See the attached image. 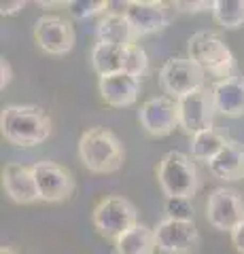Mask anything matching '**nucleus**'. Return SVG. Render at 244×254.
<instances>
[{
    "mask_svg": "<svg viewBox=\"0 0 244 254\" xmlns=\"http://www.w3.org/2000/svg\"><path fill=\"white\" fill-rule=\"evenodd\" d=\"M66 6L75 19H87L98 13L104 15L111 9V2H108V0H70Z\"/></svg>",
    "mask_w": 244,
    "mask_h": 254,
    "instance_id": "b1692460",
    "label": "nucleus"
},
{
    "mask_svg": "<svg viewBox=\"0 0 244 254\" xmlns=\"http://www.w3.org/2000/svg\"><path fill=\"white\" fill-rule=\"evenodd\" d=\"M11 78H13V68H11V62L6 60V58H2L0 60V87H4L11 83Z\"/></svg>",
    "mask_w": 244,
    "mask_h": 254,
    "instance_id": "cd10ccee",
    "label": "nucleus"
},
{
    "mask_svg": "<svg viewBox=\"0 0 244 254\" xmlns=\"http://www.w3.org/2000/svg\"><path fill=\"white\" fill-rule=\"evenodd\" d=\"M212 17L225 30H236L244 23V0H215Z\"/></svg>",
    "mask_w": 244,
    "mask_h": 254,
    "instance_id": "4be33fe9",
    "label": "nucleus"
},
{
    "mask_svg": "<svg viewBox=\"0 0 244 254\" xmlns=\"http://www.w3.org/2000/svg\"><path fill=\"white\" fill-rule=\"evenodd\" d=\"M187 53L208 76H215L217 81L230 78L236 72V58L230 51V47L217 32L200 30L189 36Z\"/></svg>",
    "mask_w": 244,
    "mask_h": 254,
    "instance_id": "7ed1b4c3",
    "label": "nucleus"
},
{
    "mask_svg": "<svg viewBox=\"0 0 244 254\" xmlns=\"http://www.w3.org/2000/svg\"><path fill=\"white\" fill-rule=\"evenodd\" d=\"M138 38H140L138 32L134 30L130 19L125 17V11L108 9L96 26V41L98 43L130 47V45H138Z\"/></svg>",
    "mask_w": 244,
    "mask_h": 254,
    "instance_id": "dca6fc26",
    "label": "nucleus"
},
{
    "mask_svg": "<svg viewBox=\"0 0 244 254\" xmlns=\"http://www.w3.org/2000/svg\"><path fill=\"white\" fill-rule=\"evenodd\" d=\"M157 250L163 254H193L198 252L202 237L191 220H172L163 218L155 227Z\"/></svg>",
    "mask_w": 244,
    "mask_h": 254,
    "instance_id": "1a4fd4ad",
    "label": "nucleus"
},
{
    "mask_svg": "<svg viewBox=\"0 0 244 254\" xmlns=\"http://www.w3.org/2000/svg\"><path fill=\"white\" fill-rule=\"evenodd\" d=\"M79 159L93 174H113L121 170L125 161V148L121 140L106 127H91L83 131L77 146Z\"/></svg>",
    "mask_w": 244,
    "mask_h": 254,
    "instance_id": "f03ea898",
    "label": "nucleus"
},
{
    "mask_svg": "<svg viewBox=\"0 0 244 254\" xmlns=\"http://www.w3.org/2000/svg\"><path fill=\"white\" fill-rule=\"evenodd\" d=\"M0 254H17V252L11 250V248H2V250H0Z\"/></svg>",
    "mask_w": 244,
    "mask_h": 254,
    "instance_id": "c756f323",
    "label": "nucleus"
},
{
    "mask_svg": "<svg viewBox=\"0 0 244 254\" xmlns=\"http://www.w3.org/2000/svg\"><path fill=\"white\" fill-rule=\"evenodd\" d=\"M227 140L221 131H217L215 127L212 129H204L200 133L191 136V144H189V153H191V159H198V161H204V163H210L221 150L225 148Z\"/></svg>",
    "mask_w": 244,
    "mask_h": 254,
    "instance_id": "412c9836",
    "label": "nucleus"
},
{
    "mask_svg": "<svg viewBox=\"0 0 244 254\" xmlns=\"http://www.w3.org/2000/svg\"><path fill=\"white\" fill-rule=\"evenodd\" d=\"M125 17L130 19L138 36H147L168 28L170 11L168 4L157 2V0H130L125 6Z\"/></svg>",
    "mask_w": 244,
    "mask_h": 254,
    "instance_id": "ddd939ff",
    "label": "nucleus"
},
{
    "mask_svg": "<svg viewBox=\"0 0 244 254\" xmlns=\"http://www.w3.org/2000/svg\"><path fill=\"white\" fill-rule=\"evenodd\" d=\"M204 81H206V72L189 55L187 58L176 55V58L166 60L157 74L162 91L172 100H180L183 95L198 91L200 87H204Z\"/></svg>",
    "mask_w": 244,
    "mask_h": 254,
    "instance_id": "423d86ee",
    "label": "nucleus"
},
{
    "mask_svg": "<svg viewBox=\"0 0 244 254\" xmlns=\"http://www.w3.org/2000/svg\"><path fill=\"white\" fill-rule=\"evenodd\" d=\"M232 244L238 254H244V222L232 231Z\"/></svg>",
    "mask_w": 244,
    "mask_h": 254,
    "instance_id": "c85d7f7f",
    "label": "nucleus"
},
{
    "mask_svg": "<svg viewBox=\"0 0 244 254\" xmlns=\"http://www.w3.org/2000/svg\"><path fill=\"white\" fill-rule=\"evenodd\" d=\"M34 41L45 53L66 55L73 51L77 34L73 23L62 15H41L34 23Z\"/></svg>",
    "mask_w": 244,
    "mask_h": 254,
    "instance_id": "9b49d317",
    "label": "nucleus"
},
{
    "mask_svg": "<svg viewBox=\"0 0 244 254\" xmlns=\"http://www.w3.org/2000/svg\"><path fill=\"white\" fill-rule=\"evenodd\" d=\"M32 174L36 180L38 197L47 203H60L66 201L75 193V178L68 168L60 165L49 159L32 163Z\"/></svg>",
    "mask_w": 244,
    "mask_h": 254,
    "instance_id": "6e6552de",
    "label": "nucleus"
},
{
    "mask_svg": "<svg viewBox=\"0 0 244 254\" xmlns=\"http://www.w3.org/2000/svg\"><path fill=\"white\" fill-rule=\"evenodd\" d=\"M155 250V229L140 225V222L115 242V254H153Z\"/></svg>",
    "mask_w": 244,
    "mask_h": 254,
    "instance_id": "aec40b11",
    "label": "nucleus"
},
{
    "mask_svg": "<svg viewBox=\"0 0 244 254\" xmlns=\"http://www.w3.org/2000/svg\"><path fill=\"white\" fill-rule=\"evenodd\" d=\"M91 222L102 237L115 244L123 233H128L130 229L138 225V210L125 197L108 195L96 203L91 212Z\"/></svg>",
    "mask_w": 244,
    "mask_h": 254,
    "instance_id": "39448f33",
    "label": "nucleus"
},
{
    "mask_svg": "<svg viewBox=\"0 0 244 254\" xmlns=\"http://www.w3.org/2000/svg\"><path fill=\"white\" fill-rule=\"evenodd\" d=\"M172 9L178 13H202L212 11V2H208V0H174Z\"/></svg>",
    "mask_w": 244,
    "mask_h": 254,
    "instance_id": "a878e982",
    "label": "nucleus"
},
{
    "mask_svg": "<svg viewBox=\"0 0 244 254\" xmlns=\"http://www.w3.org/2000/svg\"><path fill=\"white\" fill-rule=\"evenodd\" d=\"M149 70V55L140 45H130L125 47V68L123 72L132 74L134 78H143Z\"/></svg>",
    "mask_w": 244,
    "mask_h": 254,
    "instance_id": "5701e85b",
    "label": "nucleus"
},
{
    "mask_svg": "<svg viewBox=\"0 0 244 254\" xmlns=\"http://www.w3.org/2000/svg\"><path fill=\"white\" fill-rule=\"evenodd\" d=\"M91 68L96 70L98 76H108L123 72L125 68V47L108 45V43H96L89 55Z\"/></svg>",
    "mask_w": 244,
    "mask_h": 254,
    "instance_id": "6ab92c4d",
    "label": "nucleus"
},
{
    "mask_svg": "<svg viewBox=\"0 0 244 254\" xmlns=\"http://www.w3.org/2000/svg\"><path fill=\"white\" fill-rule=\"evenodd\" d=\"M2 187H4V193L9 195V199L19 205L41 201L36 180L32 174V165L6 163L2 170Z\"/></svg>",
    "mask_w": 244,
    "mask_h": 254,
    "instance_id": "4468645a",
    "label": "nucleus"
},
{
    "mask_svg": "<svg viewBox=\"0 0 244 254\" xmlns=\"http://www.w3.org/2000/svg\"><path fill=\"white\" fill-rule=\"evenodd\" d=\"M138 121L145 127L147 133L155 138H166L180 127L178 123V104L168 95L149 98L138 110Z\"/></svg>",
    "mask_w": 244,
    "mask_h": 254,
    "instance_id": "f8f14e48",
    "label": "nucleus"
},
{
    "mask_svg": "<svg viewBox=\"0 0 244 254\" xmlns=\"http://www.w3.org/2000/svg\"><path fill=\"white\" fill-rule=\"evenodd\" d=\"M163 210H166V218L172 220H191L195 218V208L191 199H185V197H170L163 203Z\"/></svg>",
    "mask_w": 244,
    "mask_h": 254,
    "instance_id": "393cba45",
    "label": "nucleus"
},
{
    "mask_svg": "<svg viewBox=\"0 0 244 254\" xmlns=\"http://www.w3.org/2000/svg\"><path fill=\"white\" fill-rule=\"evenodd\" d=\"M217 115L223 117H244V76L234 74L212 85Z\"/></svg>",
    "mask_w": 244,
    "mask_h": 254,
    "instance_id": "f3484780",
    "label": "nucleus"
},
{
    "mask_svg": "<svg viewBox=\"0 0 244 254\" xmlns=\"http://www.w3.org/2000/svg\"><path fill=\"white\" fill-rule=\"evenodd\" d=\"M206 220L219 231H234L244 222V199L238 190L219 187L208 195Z\"/></svg>",
    "mask_w": 244,
    "mask_h": 254,
    "instance_id": "9d476101",
    "label": "nucleus"
},
{
    "mask_svg": "<svg viewBox=\"0 0 244 254\" xmlns=\"http://www.w3.org/2000/svg\"><path fill=\"white\" fill-rule=\"evenodd\" d=\"M23 6H26V0H2V2H0V13H2L4 17H9V15L19 13Z\"/></svg>",
    "mask_w": 244,
    "mask_h": 254,
    "instance_id": "bb28decb",
    "label": "nucleus"
},
{
    "mask_svg": "<svg viewBox=\"0 0 244 254\" xmlns=\"http://www.w3.org/2000/svg\"><path fill=\"white\" fill-rule=\"evenodd\" d=\"M157 185L166 199L170 197L191 199L200 189V174L191 157L180 150H168L157 165Z\"/></svg>",
    "mask_w": 244,
    "mask_h": 254,
    "instance_id": "20e7f679",
    "label": "nucleus"
},
{
    "mask_svg": "<svg viewBox=\"0 0 244 254\" xmlns=\"http://www.w3.org/2000/svg\"><path fill=\"white\" fill-rule=\"evenodd\" d=\"M208 170L219 180H242L244 178V144L240 140H227L225 148L208 163Z\"/></svg>",
    "mask_w": 244,
    "mask_h": 254,
    "instance_id": "a211bd4d",
    "label": "nucleus"
},
{
    "mask_svg": "<svg viewBox=\"0 0 244 254\" xmlns=\"http://www.w3.org/2000/svg\"><path fill=\"white\" fill-rule=\"evenodd\" d=\"M0 131L13 146H36L51 136V117L34 104H9L0 113Z\"/></svg>",
    "mask_w": 244,
    "mask_h": 254,
    "instance_id": "f257e3e1",
    "label": "nucleus"
},
{
    "mask_svg": "<svg viewBox=\"0 0 244 254\" xmlns=\"http://www.w3.org/2000/svg\"><path fill=\"white\" fill-rule=\"evenodd\" d=\"M178 104V123L180 129L189 136H195L204 129H212V121H215L217 108H215V98H212V89L206 85L200 87L198 91L183 95L176 100Z\"/></svg>",
    "mask_w": 244,
    "mask_h": 254,
    "instance_id": "0eeeda50",
    "label": "nucleus"
},
{
    "mask_svg": "<svg viewBox=\"0 0 244 254\" xmlns=\"http://www.w3.org/2000/svg\"><path fill=\"white\" fill-rule=\"evenodd\" d=\"M100 98L113 108L132 106L140 95V81L128 72H117L108 76H100L98 81Z\"/></svg>",
    "mask_w": 244,
    "mask_h": 254,
    "instance_id": "2eb2a0df",
    "label": "nucleus"
}]
</instances>
